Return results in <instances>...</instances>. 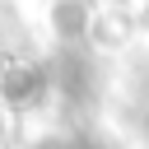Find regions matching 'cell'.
<instances>
[{"label":"cell","instance_id":"cell-1","mask_svg":"<svg viewBox=\"0 0 149 149\" xmlns=\"http://www.w3.org/2000/svg\"><path fill=\"white\" fill-rule=\"evenodd\" d=\"M51 33L56 42H79L93 33V9L88 0H51Z\"/></svg>","mask_w":149,"mask_h":149}]
</instances>
